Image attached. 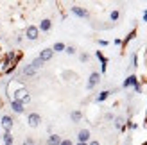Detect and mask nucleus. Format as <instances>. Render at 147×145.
I'll return each instance as SVG.
<instances>
[{"instance_id":"16","label":"nucleus","mask_w":147,"mask_h":145,"mask_svg":"<svg viewBox=\"0 0 147 145\" xmlns=\"http://www.w3.org/2000/svg\"><path fill=\"white\" fill-rule=\"evenodd\" d=\"M109 95H111V91H109V90H102V91H99V95L97 97H95V102H104V100L109 97Z\"/></svg>"},{"instance_id":"13","label":"nucleus","mask_w":147,"mask_h":145,"mask_svg":"<svg viewBox=\"0 0 147 145\" xmlns=\"http://www.w3.org/2000/svg\"><path fill=\"white\" fill-rule=\"evenodd\" d=\"M36 72H38V70H36V68L32 66V64L29 63V64H25V66L22 68L20 74H22V75H25V77H34V75H36Z\"/></svg>"},{"instance_id":"11","label":"nucleus","mask_w":147,"mask_h":145,"mask_svg":"<svg viewBox=\"0 0 147 145\" xmlns=\"http://www.w3.org/2000/svg\"><path fill=\"white\" fill-rule=\"evenodd\" d=\"M9 106H11L13 113H16V115L25 113V106L22 104V102H18V100H9Z\"/></svg>"},{"instance_id":"6","label":"nucleus","mask_w":147,"mask_h":145,"mask_svg":"<svg viewBox=\"0 0 147 145\" xmlns=\"http://www.w3.org/2000/svg\"><path fill=\"white\" fill-rule=\"evenodd\" d=\"M70 11L76 14L77 18H90V11L84 9V7H81V5H72Z\"/></svg>"},{"instance_id":"4","label":"nucleus","mask_w":147,"mask_h":145,"mask_svg":"<svg viewBox=\"0 0 147 145\" xmlns=\"http://www.w3.org/2000/svg\"><path fill=\"white\" fill-rule=\"evenodd\" d=\"M0 126H2L4 133H11V129H13V126H14L13 115H4V117L0 118Z\"/></svg>"},{"instance_id":"27","label":"nucleus","mask_w":147,"mask_h":145,"mask_svg":"<svg viewBox=\"0 0 147 145\" xmlns=\"http://www.w3.org/2000/svg\"><path fill=\"white\" fill-rule=\"evenodd\" d=\"M140 86H142V93H147V79H142Z\"/></svg>"},{"instance_id":"31","label":"nucleus","mask_w":147,"mask_h":145,"mask_svg":"<svg viewBox=\"0 0 147 145\" xmlns=\"http://www.w3.org/2000/svg\"><path fill=\"white\" fill-rule=\"evenodd\" d=\"M99 45H100V47H106L108 41H106V40H99Z\"/></svg>"},{"instance_id":"33","label":"nucleus","mask_w":147,"mask_h":145,"mask_svg":"<svg viewBox=\"0 0 147 145\" xmlns=\"http://www.w3.org/2000/svg\"><path fill=\"white\" fill-rule=\"evenodd\" d=\"M113 118H115L113 113H108V115H106V120H113Z\"/></svg>"},{"instance_id":"35","label":"nucleus","mask_w":147,"mask_h":145,"mask_svg":"<svg viewBox=\"0 0 147 145\" xmlns=\"http://www.w3.org/2000/svg\"><path fill=\"white\" fill-rule=\"evenodd\" d=\"M144 21H147V9L144 11Z\"/></svg>"},{"instance_id":"15","label":"nucleus","mask_w":147,"mask_h":145,"mask_svg":"<svg viewBox=\"0 0 147 145\" xmlns=\"http://www.w3.org/2000/svg\"><path fill=\"white\" fill-rule=\"evenodd\" d=\"M61 140H63V138H61L59 134L52 133V134H49V138H47V145H59Z\"/></svg>"},{"instance_id":"28","label":"nucleus","mask_w":147,"mask_h":145,"mask_svg":"<svg viewBox=\"0 0 147 145\" xmlns=\"http://www.w3.org/2000/svg\"><path fill=\"white\" fill-rule=\"evenodd\" d=\"M22 145H34V140L31 138V136H27V138L24 140V143H22Z\"/></svg>"},{"instance_id":"26","label":"nucleus","mask_w":147,"mask_h":145,"mask_svg":"<svg viewBox=\"0 0 147 145\" xmlns=\"http://www.w3.org/2000/svg\"><path fill=\"white\" fill-rule=\"evenodd\" d=\"M136 127H138V126L135 124L133 120H127V122H126V129H136Z\"/></svg>"},{"instance_id":"36","label":"nucleus","mask_w":147,"mask_h":145,"mask_svg":"<svg viewBox=\"0 0 147 145\" xmlns=\"http://www.w3.org/2000/svg\"><path fill=\"white\" fill-rule=\"evenodd\" d=\"M76 145H88V143H76Z\"/></svg>"},{"instance_id":"8","label":"nucleus","mask_w":147,"mask_h":145,"mask_svg":"<svg viewBox=\"0 0 147 145\" xmlns=\"http://www.w3.org/2000/svg\"><path fill=\"white\" fill-rule=\"evenodd\" d=\"M90 138H92L90 129H81V131L77 133V143H88Z\"/></svg>"},{"instance_id":"14","label":"nucleus","mask_w":147,"mask_h":145,"mask_svg":"<svg viewBox=\"0 0 147 145\" xmlns=\"http://www.w3.org/2000/svg\"><path fill=\"white\" fill-rule=\"evenodd\" d=\"M113 124H115V127L119 129V131H126V120H124V117H115L113 118Z\"/></svg>"},{"instance_id":"12","label":"nucleus","mask_w":147,"mask_h":145,"mask_svg":"<svg viewBox=\"0 0 147 145\" xmlns=\"http://www.w3.org/2000/svg\"><path fill=\"white\" fill-rule=\"evenodd\" d=\"M38 29H40V32H49L50 29H52V20H50V18H43L40 21Z\"/></svg>"},{"instance_id":"1","label":"nucleus","mask_w":147,"mask_h":145,"mask_svg":"<svg viewBox=\"0 0 147 145\" xmlns=\"http://www.w3.org/2000/svg\"><path fill=\"white\" fill-rule=\"evenodd\" d=\"M5 95H7V99H9V93H13L11 95V100H18V102H22V104H29L31 102V93H29V90L25 88L24 84H22L18 79H11L9 83H7V88H5Z\"/></svg>"},{"instance_id":"3","label":"nucleus","mask_w":147,"mask_h":145,"mask_svg":"<svg viewBox=\"0 0 147 145\" xmlns=\"http://www.w3.org/2000/svg\"><path fill=\"white\" fill-rule=\"evenodd\" d=\"M40 124H41V115H40V113L32 111V113L27 115V126H29V127L36 129V127H40Z\"/></svg>"},{"instance_id":"2","label":"nucleus","mask_w":147,"mask_h":145,"mask_svg":"<svg viewBox=\"0 0 147 145\" xmlns=\"http://www.w3.org/2000/svg\"><path fill=\"white\" fill-rule=\"evenodd\" d=\"M24 36H25L29 41H36V40L40 38V29H38V25H27Z\"/></svg>"},{"instance_id":"29","label":"nucleus","mask_w":147,"mask_h":145,"mask_svg":"<svg viewBox=\"0 0 147 145\" xmlns=\"http://www.w3.org/2000/svg\"><path fill=\"white\" fill-rule=\"evenodd\" d=\"M59 145H74V142L70 140V138H65V140H61V143Z\"/></svg>"},{"instance_id":"19","label":"nucleus","mask_w":147,"mask_h":145,"mask_svg":"<svg viewBox=\"0 0 147 145\" xmlns=\"http://www.w3.org/2000/svg\"><path fill=\"white\" fill-rule=\"evenodd\" d=\"M2 140H4V145H14V136H13V133H4L2 134Z\"/></svg>"},{"instance_id":"25","label":"nucleus","mask_w":147,"mask_h":145,"mask_svg":"<svg viewBox=\"0 0 147 145\" xmlns=\"http://www.w3.org/2000/svg\"><path fill=\"white\" fill-rule=\"evenodd\" d=\"M65 52H67L68 56H74V54L77 52V50H76V47H74V45H67V48H65Z\"/></svg>"},{"instance_id":"32","label":"nucleus","mask_w":147,"mask_h":145,"mask_svg":"<svg viewBox=\"0 0 147 145\" xmlns=\"http://www.w3.org/2000/svg\"><path fill=\"white\" fill-rule=\"evenodd\" d=\"M113 43H115V45H119V47H120V45H122V40H120V38H117Z\"/></svg>"},{"instance_id":"20","label":"nucleus","mask_w":147,"mask_h":145,"mask_svg":"<svg viewBox=\"0 0 147 145\" xmlns=\"http://www.w3.org/2000/svg\"><path fill=\"white\" fill-rule=\"evenodd\" d=\"M65 48H67V45H65L63 41H56V43H54V47H52L54 54H56V52H65Z\"/></svg>"},{"instance_id":"34","label":"nucleus","mask_w":147,"mask_h":145,"mask_svg":"<svg viewBox=\"0 0 147 145\" xmlns=\"http://www.w3.org/2000/svg\"><path fill=\"white\" fill-rule=\"evenodd\" d=\"M2 59H4V50L0 48V61H2Z\"/></svg>"},{"instance_id":"5","label":"nucleus","mask_w":147,"mask_h":145,"mask_svg":"<svg viewBox=\"0 0 147 145\" xmlns=\"http://www.w3.org/2000/svg\"><path fill=\"white\" fill-rule=\"evenodd\" d=\"M100 72H92L90 77H88V84H86V90H93L95 86L100 83Z\"/></svg>"},{"instance_id":"10","label":"nucleus","mask_w":147,"mask_h":145,"mask_svg":"<svg viewBox=\"0 0 147 145\" xmlns=\"http://www.w3.org/2000/svg\"><path fill=\"white\" fill-rule=\"evenodd\" d=\"M95 56H97V59L100 61V75L106 74V70H108V57L102 54L100 50H97V52H95Z\"/></svg>"},{"instance_id":"7","label":"nucleus","mask_w":147,"mask_h":145,"mask_svg":"<svg viewBox=\"0 0 147 145\" xmlns=\"http://www.w3.org/2000/svg\"><path fill=\"white\" fill-rule=\"evenodd\" d=\"M140 83V79H138L135 74H131V75H127L126 79H124V83H122V88L124 90H127V88H133L135 84H138Z\"/></svg>"},{"instance_id":"18","label":"nucleus","mask_w":147,"mask_h":145,"mask_svg":"<svg viewBox=\"0 0 147 145\" xmlns=\"http://www.w3.org/2000/svg\"><path fill=\"white\" fill-rule=\"evenodd\" d=\"M135 36H136V29H133V31H131V32L126 36V38L122 40V48H126V47H127V43H129L131 40H135Z\"/></svg>"},{"instance_id":"22","label":"nucleus","mask_w":147,"mask_h":145,"mask_svg":"<svg viewBox=\"0 0 147 145\" xmlns=\"http://www.w3.org/2000/svg\"><path fill=\"white\" fill-rule=\"evenodd\" d=\"M31 64H32V66H34V68H36V70H40V68H41V66H43V63H41V61H40V59H38V57H34V59H32V61H31Z\"/></svg>"},{"instance_id":"24","label":"nucleus","mask_w":147,"mask_h":145,"mask_svg":"<svg viewBox=\"0 0 147 145\" xmlns=\"http://www.w3.org/2000/svg\"><path fill=\"white\" fill-rule=\"evenodd\" d=\"M131 66H138V54L136 52H133V56H131Z\"/></svg>"},{"instance_id":"23","label":"nucleus","mask_w":147,"mask_h":145,"mask_svg":"<svg viewBox=\"0 0 147 145\" xmlns=\"http://www.w3.org/2000/svg\"><path fill=\"white\" fill-rule=\"evenodd\" d=\"M79 59L83 61V63H88V61H90V54H88V52H81L79 54Z\"/></svg>"},{"instance_id":"9","label":"nucleus","mask_w":147,"mask_h":145,"mask_svg":"<svg viewBox=\"0 0 147 145\" xmlns=\"http://www.w3.org/2000/svg\"><path fill=\"white\" fill-rule=\"evenodd\" d=\"M54 57V50L52 48H43L41 52H40V56H38V59L41 61V63H47V61H50Z\"/></svg>"},{"instance_id":"21","label":"nucleus","mask_w":147,"mask_h":145,"mask_svg":"<svg viewBox=\"0 0 147 145\" xmlns=\"http://www.w3.org/2000/svg\"><path fill=\"white\" fill-rule=\"evenodd\" d=\"M120 18V11H117V9H113L111 13H109V20H111V21H117V20H119Z\"/></svg>"},{"instance_id":"17","label":"nucleus","mask_w":147,"mask_h":145,"mask_svg":"<svg viewBox=\"0 0 147 145\" xmlns=\"http://www.w3.org/2000/svg\"><path fill=\"white\" fill-rule=\"evenodd\" d=\"M70 120L74 122V124H79V122L83 120V113H81L79 109H74V111L70 113Z\"/></svg>"},{"instance_id":"30","label":"nucleus","mask_w":147,"mask_h":145,"mask_svg":"<svg viewBox=\"0 0 147 145\" xmlns=\"http://www.w3.org/2000/svg\"><path fill=\"white\" fill-rule=\"evenodd\" d=\"M88 145H100V143H99V140H90V142H88Z\"/></svg>"}]
</instances>
